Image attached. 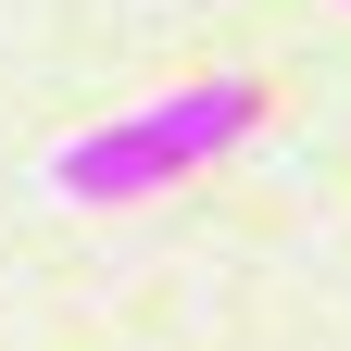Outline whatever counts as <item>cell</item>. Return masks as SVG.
Here are the masks:
<instances>
[{
    "label": "cell",
    "mask_w": 351,
    "mask_h": 351,
    "mask_svg": "<svg viewBox=\"0 0 351 351\" xmlns=\"http://www.w3.org/2000/svg\"><path fill=\"white\" fill-rule=\"evenodd\" d=\"M251 125H263V88H251V75H189V88H163V101H138V113H113V125H88V138H63V151H51V189H63V201H151V189H176V176L226 163Z\"/></svg>",
    "instance_id": "6da1fadb"
}]
</instances>
